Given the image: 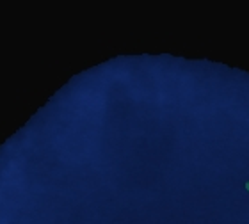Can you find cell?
Listing matches in <instances>:
<instances>
[{"mask_svg":"<svg viewBox=\"0 0 249 224\" xmlns=\"http://www.w3.org/2000/svg\"><path fill=\"white\" fill-rule=\"evenodd\" d=\"M246 189H248V192H249V182H248V183H246Z\"/></svg>","mask_w":249,"mask_h":224,"instance_id":"cell-1","label":"cell"}]
</instances>
